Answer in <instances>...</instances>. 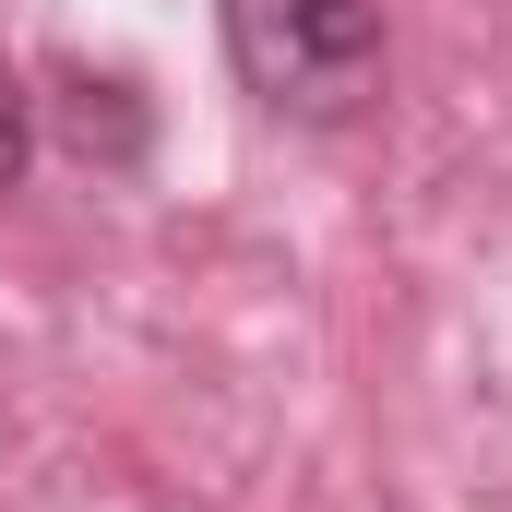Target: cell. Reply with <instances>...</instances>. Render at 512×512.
Listing matches in <instances>:
<instances>
[{
    "instance_id": "6da1fadb",
    "label": "cell",
    "mask_w": 512,
    "mask_h": 512,
    "mask_svg": "<svg viewBox=\"0 0 512 512\" xmlns=\"http://www.w3.org/2000/svg\"><path fill=\"white\" fill-rule=\"evenodd\" d=\"M215 12L239 84L286 120H346L382 84V0H215Z\"/></svg>"
},
{
    "instance_id": "7a4b0ae2",
    "label": "cell",
    "mask_w": 512,
    "mask_h": 512,
    "mask_svg": "<svg viewBox=\"0 0 512 512\" xmlns=\"http://www.w3.org/2000/svg\"><path fill=\"white\" fill-rule=\"evenodd\" d=\"M12 167H24V84H12V60H0V191H12Z\"/></svg>"
}]
</instances>
